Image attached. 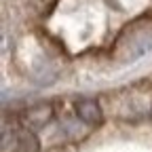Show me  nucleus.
<instances>
[{"instance_id": "obj_1", "label": "nucleus", "mask_w": 152, "mask_h": 152, "mask_svg": "<svg viewBox=\"0 0 152 152\" xmlns=\"http://www.w3.org/2000/svg\"><path fill=\"white\" fill-rule=\"evenodd\" d=\"M76 114H78V118L89 123V125H99L102 118H104V114H102V108L99 104L95 102V99H80V102H76Z\"/></svg>"}, {"instance_id": "obj_3", "label": "nucleus", "mask_w": 152, "mask_h": 152, "mask_svg": "<svg viewBox=\"0 0 152 152\" xmlns=\"http://www.w3.org/2000/svg\"><path fill=\"white\" fill-rule=\"evenodd\" d=\"M15 148H17V152H38L40 142L30 129H23V131H17V135H15Z\"/></svg>"}, {"instance_id": "obj_2", "label": "nucleus", "mask_w": 152, "mask_h": 152, "mask_svg": "<svg viewBox=\"0 0 152 152\" xmlns=\"http://www.w3.org/2000/svg\"><path fill=\"white\" fill-rule=\"evenodd\" d=\"M51 116H53L51 106H49V104H40V106L30 108V110L26 112L23 121H26L32 129H40V127H45V125L51 121Z\"/></svg>"}]
</instances>
